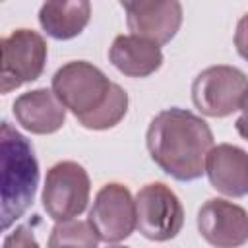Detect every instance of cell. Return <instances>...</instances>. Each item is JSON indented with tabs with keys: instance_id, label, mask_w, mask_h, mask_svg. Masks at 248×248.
<instances>
[{
	"instance_id": "6da1fadb",
	"label": "cell",
	"mask_w": 248,
	"mask_h": 248,
	"mask_svg": "<svg viewBox=\"0 0 248 248\" xmlns=\"http://www.w3.org/2000/svg\"><path fill=\"white\" fill-rule=\"evenodd\" d=\"M145 143L151 159L165 174L178 182H192L205 172L213 132L202 116L170 107L151 118Z\"/></svg>"
},
{
	"instance_id": "7a4b0ae2",
	"label": "cell",
	"mask_w": 248,
	"mask_h": 248,
	"mask_svg": "<svg viewBox=\"0 0 248 248\" xmlns=\"http://www.w3.org/2000/svg\"><path fill=\"white\" fill-rule=\"evenodd\" d=\"M2 159V231H8L33 203L39 186V163L31 141L10 122L0 130Z\"/></svg>"
},
{
	"instance_id": "3957f363",
	"label": "cell",
	"mask_w": 248,
	"mask_h": 248,
	"mask_svg": "<svg viewBox=\"0 0 248 248\" xmlns=\"http://www.w3.org/2000/svg\"><path fill=\"white\" fill-rule=\"evenodd\" d=\"M112 83L101 68L87 60H72L52 76V91L78 120L95 112L108 99Z\"/></svg>"
},
{
	"instance_id": "277c9868",
	"label": "cell",
	"mask_w": 248,
	"mask_h": 248,
	"mask_svg": "<svg viewBox=\"0 0 248 248\" xmlns=\"http://www.w3.org/2000/svg\"><path fill=\"white\" fill-rule=\"evenodd\" d=\"M248 93V76L227 64L202 70L192 83V101L196 108L211 118H225L240 110Z\"/></svg>"
},
{
	"instance_id": "5b68a950",
	"label": "cell",
	"mask_w": 248,
	"mask_h": 248,
	"mask_svg": "<svg viewBox=\"0 0 248 248\" xmlns=\"http://www.w3.org/2000/svg\"><path fill=\"white\" fill-rule=\"evenodd\" d=\"M91 180L87 170L76 161H60L46 170L43 186V207L54 221H66L87 209Z\"/></svg>"
},
{
	"instance_id": "8992f818",
	"label": "cell",
	"mask_w": 248,
	"mask_h": 248,
	"mask_svg": "<svg viewBox=\"0 0 248 248\" xmlns=\"http://www.w3.org/2000/svg\"><path fill=\"white\" fill-rule=\"evenodd\" d=\"M136 225L149 240H170L184 225L182 202L167 184L149 182L136 194Z\"/></svg>"
},
{
	"instance_id": "52a82bcc",
	"label": "cell",
	"mask_w": 248,
	"mask_h": 248,
	"mask_svg": "<svg viewBox=\"0 0 248 248\" xmlns=\"http://www.w3.org/2000/svg\"><path fill=\"white\" fill-rule=\"evenodd\" d=\"M46 41L33 29H16L2 39V93L35 81L45 72Z\"/></svg>"
},
{
	"instance_id": "ba28073f",
	"label": "cell",
	"mask_w": 248,
	"mask_h": 248,
	"mask_svg": "<svg viewBox=\"0 0 248 248\" xmlns=\"http://www.w3.org/2000/svg\"><path fill=\"white\" fill-rule=\"evenodd\" d=\"M89 223L97 231L101 242L118 244L126 240L136 225V200L132 192L120 182L105 184L93 200L89 209Z\"/></svg>"
},
{
	"instance_id": "9c48e42d",
	"label": "cell",
	"mask_w": 248,
	"mask_h": 248,
	"mask_svg": "<svg viewBox=\"0 0 248 248\" xmlns=\"http://www.w3.org/2000/svg\"><path fill=\"white\" fill-rule=\"evenodd\" d=\"M126 10V23L134 35L167 45L182 25L180 0H118Z\"/></svg>"
},
{
	"instance_id": "30bf717a",
	"label": "cell",
	"mask_w": 248,
	"mask_h": 248,
	"mask_svg": "<svg viewBox=\"0 0 248 248\" xmlns=\"http://www.w3.org/2000/svg\"><path fill=\"white\" fill-rule=\"evenodd\" d=\"M198 231L213 246H240L248 240V211L229 200L211 198L198 211Z\"/></svg>"
},
{
	"instance_id": "8fae6325",
	"label": "cell",
	"mask_w": 248,
	"mask_h": 248,
	"mask_svg": "<svg viewBox=\"0 0 248 248\" xmlns=\"http://www.w3.org/2000/svg\"><path fill=\"white\" fill-rule=\"evenodd\" d=\"M14 116L21 128L45 136L58 132L66 122V107L52 89L39 87L19 95L14 101Z\"/></svg>"
},
{
	"instance_id": "7c38bea8",
	"label": "cell",
	"mask_w": 248,
	"mask_h": 248,
	"mask_svg": "<svg viewBox=\"0 0 248 248\" xmlns=\"http://www.w3.org/2000/svg\"><path fill=\"white\" fill-rule=\"evenodd\" d=\"M209 184L231 198L248 196V153L232 143H219L209 149L205 159Z\"/></svg>"
},
{
	"instance_id": "4fadbf2b",
	"label": "cell",
	"mask_w": 248,
	"mask_h": 248,
	"mask_svg": "<svg viewBox=\"0 0 248 248\" xmlns=\"http://www.w3.org/2000/svg\"><path fill=\"white\" fill-rule=\"evenodd\" d=\"M110 64L128 78H147L163 66L161 45L140 35H116L108 48Z\"/></svg>"
},
{
	"instance_id": "5bb4252c",
	"label": "cell",
	"mask_w": 248,
	"mask_h": 248,
	"mask_svg": "<svg viewBox=\"0 0 248 248\" xmlns=\"http://www.w3.org/2000/svg\"><path fill=\"white\" fill-rule=\"evenodd\" d=\"M89 19V0H45L39 10V23L43 31L56 41H70L81 35Z\"/></svg>"
},
{
	"instance_id": "9a60e30c",
	"label": "cell",
	"mask_w": 248,
	"mask_h": 248,
	"mask_svg": "<svg viewBox=\"0 0 248 248\" xmlns=\"http://www.w3.org/2000/svg\"><path fill=\"white\" fill-rule=\"evenodd\" d=\"M126 112H128V93L118 83H112V91L108 99L95 112L79 118L78 122L87 130H108L120 124Z\"/></svg>"
},
{
	"instance_id": "2e32d148",
	"label": "cell",
	"mask_w": 248,
	"mask_h": 248,
	"mask_svg": "<svg viewBox=\"0 0 248 248\" xmlns=\"http://www.w3.org/2000/svg\"><path fill=\"white\" fill-rule=\"evenodd\" d=\"M101 238L89 223V219L79 221L76 217L56 221L48 238V246H97Z\"/></svg>"
},
{
	"instance_id": "e0dca14e",
	"label": "cell",
	"mask_w": 248,
	"mask_h": 248,
	"mask_svg": "<svg viewBox=\"0 0 248 248\" xmlns=\"http://www.w3.org/2000/svg\"><path fill=\"white\" fill-rule=\"evenodd\" d=\"M234 46L236 52L248 62V12L238 19L236 31H234Z\"/></svg>"
},
{
	"instance_id": "ac0fdd59",
	"label": "cell",
	"mask_w": 248,
	"mask_h": 248,
	"mask_svg": "<svg viewBox=\"0 0 248 248\" xmlns=\"http://www.w3.org/2000/svg\"><path fill=\"white\" fill-rule=\"evenodd\" d=\"M31 232H33V231H29V227L21 225V227L16 229L14 234H10V236L4 240V246H6V248H10V246H31V244L37 246V240L33 238Z\"/></svg>"
},
{
	"instance_id": "d6986e66",
	"label": "cell",
	"mask_w": 248,
	"mask_h": 248,
	"mask_svg": "<svg viewBox=\"0 0 248 248\" xmlns=\"http://www.w3.org/2000/svg\"><path fill=\"white\" fill-rule=\"evenodd\" d=\"M240 110H242V114L236 118L234 128H236V132L240 134V138H244V140L248 141V93H246V97H244V103H242Z\"/></svg>"
}]
</instances>
